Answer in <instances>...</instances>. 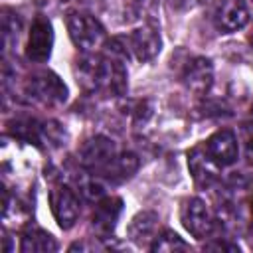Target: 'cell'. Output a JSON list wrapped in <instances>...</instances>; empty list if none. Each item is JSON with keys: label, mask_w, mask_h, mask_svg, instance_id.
<instances>
[{"label": "cell", "mask_w": 253, "mask_h": 253, "mask_svg": "<svg viewBox=\"0 0 253 253\" xmlns=\"http://www.w3.org/2000/svg\"><path fill=\"white\" fill-rule=\"evenodd\" d=\"M75 79L89 93L105 97H123L126 93L125 61L109 53H85L75 61Z\"/></svg>", "instance_id": "6da1fadb"}, {"label": "cell", "mask_w": 253, "mask_h": 253, "mask_svg": "<svg viewBox=\"0 0 253 253\" xmlns=\"http://www.w3.org/2000/svg\"><path fill=\"white\" fill-rule=\"evenodd\" d=\"M65 24H67V32H69L71 42L83 53L97 51L107 40V32H105L103 24L87 12H79V10L67 12Z\"/></svg>", "instance_id": "7a4b0ae2"}, {"label": "cell", "mask_w": 253, "mask_h": 253, "mask_svg": "<svg viewBox=\"0 0 253 253\" xmlns=\"http://www.w3.org/2000/svg\"><path fill=\"white\" fill-rule=\"evenodd\" d=\"M24 91L32 101H36L43 107H57V105H63L67 101L65 83L51 71L32 73L26 79Z\"/></svg>", "instance_id": "3957f363"}, {"label": "cell", "mask_w": 253, "mask_h": 253, "mask_svg": "<svg viewBox=\"0 0 253 253\" xmlns=\"http://www.w3.org/2000/svg\"><path fill=\"white\" fill-rule=\"evenodd\" d=\"M117 154H119V148L111 138L103 134H95L81 144L77 156H79V164L83 166V170L103 176V172L107 170V166L113 162Z\"/></svg>", "instance_id": "277c9868"}, {"label": "cell", "mask_w": 253, "mask_h": 253, "mask_svg": "<svg viewBox=\"0 0 253 253\" xmlns=\"http://www.w3.org/2000/svg\"><path fill=\"white\" fill-rule=\"evenodd\" d=\"M180 219L184 229L196 239H206L215 229V215L211 213V210L202 198L184 200L180 210Z\"/></svg>", "instance_id": "5b68a950"}, {"label": "cell", "mask_w": 253, "mask_h": 253, "mask_svg": "<svg viewBox=\"0 0 253 253\" xmlns=\"http://www.w3.org/2000/svg\"><path fill=\"white\" fill-rule=\"evenodd\" d=\"M49 206L55 221L59 223L61 229H69L75 225L81 206H79V196L75 194L73 188L67 184H53L49 190Z\"/></svg>", "instance_id": "8992f818"}, {"label": "cell", "mask_w": 253, "mask_h": 253, "mask_svg": "<svg viewBox=\"0 0 253 253\" xmlns=\"http://www.w3.org/2000/svg\"><path fill=\"white\" fill-rule=\"evenodd\" d=\"M53 47V28L45 16H36L26 43V57L34 63H43L49 59Z\"/></svg>", "instance_id": "52a82bcc"}, {"label": "cell", "mask_w": 253, "mask_h": 253, "mask_svg": "<svg viewBox=\"0 0 253 253\" xmlns=\"http://www.w3.org/2000/svg\"><path fill=\"white\" fill-rule=\"evenodd\" d=\"M126 42H128V47H130V55H134L140 63L152 61L162 49L160 30L150 22H146V24L138 26L136 30H132L126 36Z\"/></svg>", "instance_id": "ba28073f"}, {"label": "cell", "mask_w": 253, "mask_h": 253, "mask_svg": "<svg viewBox=\"0 0 253 253\" xmlns=\"http://www.w3.org/2000/svg\"><path fill=\"white\" fill-rule=\"evenodd\" d=\"M180 81L184 83V87L192 95L204 97L210 91L211 83H213V65H211V61L208 57H200V55L190 57L184 63L182 71H180Z\"/></svg>", "instance_id": "9c48e42d"}, {"label": "cell", "mask_w": 253, "mask_h": 253, "mask_svg": "<svg viewBox=\"0 0 253 253\" xmlns=\"http://www.w3.org/2000/svg\"><path fill=\"white\" fill-rule=\"evenodd\" d=\"M251 14L245 0H217L213 8V24L221 34H233L247 26Z\"/></svg>", "instance_id": "30bf717a"}, {"label": "cell", "mask_w": 253, "mask_h": 253, "mask_svg": "<svg viewBox=\"0 0 253 253\" xmlns=\"http://www.w3.org/2000/svg\"><path fill=\"white\" fill-rule=\"evenodd\" d=\"M208 154L211 156V160L219 166V168H225V166H231L237 156H239V144H237V136L233 134V130L229 128H221V130H215L206 142H204Z\"/></svg>", "instance_id": "8fae6325"}, {"label": "cell", "mask_w": 253, "mask_h": 253, "mask_svg": "<svg viewBox=\"0 0 253 253\" xmlns=\"http://www.w3.org/2000/svg\"><path fill=\"white\" fill-rule=\"evenodd\" d=\"M121 211H123V200L117 198V196H103L99 202H95V210H93V215H91V225L93 229L107 237L113 233V229L117 227V221L121 217Z\"/></svg>", "instance_id": "7c38bea8"}, {"label": "cell", "mask_w": 253, "mask_h": 253, "mask_svg": "<svg viewBox=\"0 0 253 253\" xmlns=\"http://www.w3.org/2000/svg\"><path fill=\"white\" fill-rule=\"evenodd\" d=\"M188 168H190V174H192V178H194V182L198 186H210L217 178V172L221 170L211 160V156L208 154L204 142L194 146L188 152Z\"/></svg>", "instance_id": "4fadbf2b"}, {"label": "cell", "mask_w": 253, "mask_h": 253, "mask_svg": "<svg viewBox=\"0 0 253 253\" xmlns=\"http://www.w3.org/2000/svg\"><path fill=\"white\" fill-rule=\"evenodd\" d=\"M158 213L150 211V210H144V211H138L130 225H128V239H132L134 243L138 245H146L148 241L152 243V239L156 237V229H158Z\"/></svg>", "instance_id": "5bb4252c"}, {"label": "cell", "mask_w": 253, "mask_h": 253, "mask_svg": "<svg viewBox=\"0 0 253 253\" xmlns=\"http://www.w3.org/2000/svg\"><path fill=\"white\" fill-rule=\"evenodd\" d=\"M20 251H24V253H51V251H57V241L47 231L32 225L22 235Z\"/></svg>", "instance_id": "9a60e30c"}, {"label": "cell", "mask_w": 253, "mask_h": 253, "mask_svg": "<svg viewBox=\"0 0 253 253\" xmlns=\"http://www.w3.org/2000/svg\"><path fill=\"white\" fill-rule=\"evenodd\" d=\"M136 170H138V156L134 152H119L113 158V162L107 166L103 176L113 182H125L132 178Z\"/></svg>", "instance_id": "2e32d148"}, {"label": "cell", "mask_w": 253, "mask_h": 253, "mask_svg": "<svg viewBox=\"0 0 253 253\" xmlns=\"http://www.w3.org/2000/svg\"><path fill=\"white\" fill-rule=\"evenodd\" d=\"M22 34V20L16 12H12L10 8L2 10V43H4V51H12L18 45Z\"/></svg>", "instance_id": "e0dca14e"}, {"label": "cell", "mask_w": 253, "mask_h": 253, "mask_svg": "<svg viewBox=\"0 0 253 253\" xmlns=\"http://www.w3.org/2000/svg\"><path fill=\"white\" fill-rule=\"evenodd\" d=\"M152 251H166V253H172V251H188L190 245L174 231L170 229H162L160 233H156V237L152 239V243L148 245Z\"/></svg>", "instance_id": "ac0fdd59"}, {"label": "cell", "mask_w": 253, "mask_h": 253, "mask_svg": "<svg viewBox=\"0 0 253 253\" xmlns=\"http://www.w3.org/2000/svg\"><path fill=\"white\" fill-rule=\"evenodd\" d=\"M75 182H77L79 194H81L85 200L99 202V200L105 196V186L99 182L97 174H91L89 170H85V174L77 176V178H75Z\"/></svg>", "instance_id": "d6986e66"}, {"label": "cell", "mask_w": 253, "mask_h": 253, "mask_svg": "<svg viewBox=\"0 0 253 253\" xmlns=\"http://www.w3.org/2000/svg\"><path fill=\"white\" fill-rule=\"evenodd\" d=\"M65 128L57 123V121H43L42 123V142L45 146H51V148H57L61 144H65Z\"/></svg>", "instance_id": "ffe728a7"}, {"label": "cell", "mask_w": 253, "mask_h": 253, "mask_svg": "<svg viewBox=\"0 0 253 253\" xmlns=\"http://www.w3.org/2000/svg\"><path fill=\"white\" fill-rule=\"evenodd\" d=\"M156 0H125V10L132 18H142L154 8Z\"/></svg>", "instance_id": "44dd1931"}, {"label": "cell", "mask_w": 253, "mask_h": 253, "mask_svg": "<svg viewBox=\"0 0 253 253\" xmlns=\"http://www.w3.org/2000/svg\"><path fill=\"white\" fill-rule=\"evenodd\" d=\"M241 130H243V140H245L247 148H253V105H251V111H249Z\"/></svg>", "instance_id": "7402d4cb"}, {"label": "cell", "mask_w": 253, "mask_h": 253, "mask_svg": "<svg viewBox=\"0 0 253 253\" xmlns=\"http://www.w3.org/2000/svg\"><path fill=\"white\" fill-rule=\"evenodd\" d=\"M204 0H168L170 8L176 10V12H188V10H194L202 4Z\"/></svg>", "instance_id": "603a6c76"}, {"label": "cell", "mask_w": 253, "mask_h": 253, "mask_svg": "<svg viewBox=\"0 0 253 253\" xmlns=\"http://www.w3.org/2000/svg\"><path fill=\"white\" fill-rule=\"evenodd\" d=\"M206 249H211V251H239V247L235 243H225V241H211V243H206Z\"/></svg>", "instance_id": "cb8c5ba5"}, {"label": "cell", "mask_w": 253, "mask_h": 253, "mask_svg": "<svg viewBox=\"0 0 253 253\" xmlns=\"http://www.w3.org/2000/svg\"><path fill=\"white\" fill-rule=\"evenodd\" d=\"M251 211H253V200H251Z\"/></svg>", "instance_id": "d4e9b609"}, {"label": "cell", "mask_w": 253, "mask_h": 253, "mask_svg": "<svg viewBox=\"0 0 253 253\" xmlns=\"http://www.w3.org/2000/svg\"><path fill=\"white\" fill-rule=\"evenodd\" d=\"M251 43H253V34H251Z\"/></svg>", "instance_id": "484cf974"}]
</instances>
